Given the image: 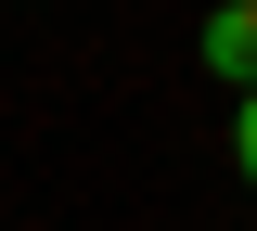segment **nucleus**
<instances>
[{
	"label": "nucleus",
	"mask_w": 257,
	"mask_h": 231,
	"mask_svg": "<svg viewBox=\"0 0 257 231\" xmlns=\"http://www.w3.org/2000/svg\"><path fill=\"white\" fill-rule=\"evenodd\" d=\"M231 167H244V180H257V90L231 103Z\"/></svg>",
	"instance_id": "2"
},
{
	"label": "nucleus",
	"mask_w": 257,
	"mask_h": 231,
	"mask_svg": "<svg viewBox=\"0 0 257 231\" xmlns=\"http://www.w3.org/2000/svg\"><path fill=\"white\" fill-rule=\"evenodd\" d=\"M193 52H206V65L231 77V90H257V0H219V13H206V39H193Z\"/></svg>",
	"instance_id": "1"
}]
</instances>
